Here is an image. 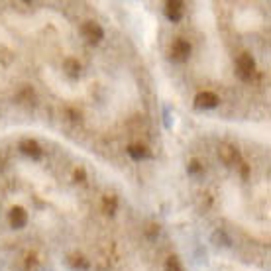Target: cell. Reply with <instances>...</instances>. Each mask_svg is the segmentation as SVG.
Listing matches in <instances>:
<instances>
[{
	"mask_svg": "<svg viewBox=\"0 0 271 271\" xmlns=\"http://www.w3.org/2000/svg\"><path fill=\"white\" fill-rule=\"evenodd\" d=\"M257 71V65H255V59L249 51H242L238 57H236V75L242 79V81H251L253 75Z\"/></svg>",
	"mask_w": 271,
	"mask_h": 271,
	"instance_id": "6da1fadb",
	"label": "cell"
},
{
	"mask_svg": "<svg viewBox=\"0 0 271 271\" xmlns=\"http://www.w3.org/2000/svg\"><path fill=\"white\" fill-rule=\"evenodd\" d=\"M191 44L187 42V40H183V38H175L171 45H169V57L173 59V61H177V63H183V61H187L189 57H191Z\"/></svg>",
	"mask_w": 271,
	"mask_h": 271,
	"instance_id": "7a4b0ae2",
	"label": "cell"
},
{
	"mask_svg": "<svg viewBox=\"0 0 271 271\" xmlns=\"http://www.w3.org/2000/svg\"><path fill=\"white\" fill-rule=\"evenodd\" d=\"M218 158L228 167H234V165H240L242 163V154L238 152V148L234 144H222L218 148Z\"/></svg>",
	"mask_w": 271,
	"mask_h": 271,
	"instance_id": "3957f363",
	"label": "cell"
},
{
	"mask_svg": "<svg viewBox=\"0 0 271 271\" xmlns=\"http://www.w3.org/2000/svg\"><path fill=\"white\" fill-rule=\"evenodd\" d=\"M81 34H83V38H87L92 44H98V42L104 38L102 26L98 22H92V20H89V22H85L81 26Z\"/></svg>",
	"mask_w": 271,
	"mask_h": 271,
	"instance_id": "277c9868",
	"label": "cell"
},
{
	"mask_svg": "<svg viewBox=\"0 0 271 271\" xmlns=\"http://www.w3.org/2000/svg\"><path fill=\"white\" fill-rule=\"evenodd\" d=\"M218 102H220V98H218V94L212 92V90H203V92H199L197 98H195V104H197L199 108H214V106H218Z\"/></svg>",
	"mask_w": 271,
	"mask_h": 271,
	"instance_id": "5b68a950",
	"label": "cell"
},
{
	"mask_svg": "<svg viewBox=\"0 0 271 271\" xmlns=\"http://www.w3.org/2000/svg\"><path fill=\"white\" fill-rule=\"evenodd\" d=\"M20 150L32 159H40L44 156V150H42V146L36 140H22L20 142Z\"/></svg>",
	"mask_w": 271,
	"mask_h": 271,
	"instance_id": "8992f818",
	"label": "cell"
},
{
	"mask_svg": "<svg viewBox=\"0 0 271 271\" xmlns=\"http://www.w3.org/2000/svg\"><path fill=\"white\" fill-rule=\"evenodd\" d=\"M183 12H185V6L179 0H171L165 4V16L171 20V22H179L183 18Z\"/></svg>",
	"mask_w": 271,
	"mask_h": 271,
	"instance_id": "52a82bcc",
	"label": "cell"
},
{
	"mask_svg": "<svg viewBox=\"0 0 271 271\" xmlns=\"http://www.w3.org/2000/svg\"><path fill=\"white\" fill-rule=\"evenodd\" d=\"M8 220H10V226L12 228H24L26 222H28V212L24 210L22 206H14L8 214Z\"/></svg>",
	"mask_w": 271,
	"mask_h": 271,
	"instance_id": "ba28073f",
	"label": "cell"
},
{
	"mask_svg": "<svg viewBox=\"0 0 271 271\" xmlns=\"http://www.w3.org/2000/svg\"><path fill=\"white\" fill-rule=\"evenodd\" d=\"M128 154L132 156V159L140 161V159H146L150 156V150H148L144 144H132V146L128 148Z\"/></svg>",
	"mask_w": 271,
	"mask_h": 271,
	"instance_id": "9c48e42d",
	"label": "cell"
},
{
	"mask_svg": "<svg viewBox=\"0 0 271 271\" xmlns=\"http://www.w3.org/2000/svg\"><path fill=\"white\" fill-rule=\"evenodd\" d=\"M69 265L73 269H87L89 267V261H87V257L83 253H71L69 255Z\"/></svg>",
	"mask_w": 271,
	"mask_h": 271,
	"instance_id": "30bf717a",
	"label": "cell"
},
{
	"mask_svg": "<svg viewBox=\"0 0 271 271\" xmlns=\"http://www.w3.org/2000/svg\"><path fill=\"white\" fill-rule=\"evenodd\" d=\"M63 69H65V73L69 77H77L81 73V63L77 61V57H67L63 61Z\"/></svg>",
	"mask_w": 271,
	"mask_h": 271,
	"instance_id": "8fae6325",
	"label": "cell"
},
{
	"mask_svg": "<svg viewBox=\"0 0 271 271\" xmlns=\"http://www.w3.org/2000/svg\"><path fill=\"white\" fill-rule=\"evenodd\" d=\"M118 208V197L116 195H104L102 197V210L106 214H114Z\"/></svg>",
	"mask_w": 271,
	"mask_h": 271,
	"instance_id": "7c38bea8",
	"label": "cell"
},
{
	"mask_svg": "<svg viewBox=\"0 0 271 271\" xmlns=\"http://www.w3.org/2000/svg\"><path fill=\"white\" fill-rule=\"evenodd\" d=\"M165 271H185L177 255H169V257H167V261H165Z\"/></svg>",
	"mask_w": 271,
	"mask_h": 271,
	"instance_id": "4fadbf2b",
	"label": "cell"
},
{
	"mask_svg": "<svg viewBox=\"0 0 271 271\" xmlns=\"http://www.w3.org/2000/svg\"><path fill=\"white\" fill-rule=\"evenodd\" d=\"M187 171L191 175H203L204 173V165L199 161V159H191V163L187 165Z\"/></svg>",
	"mask_w": 271,
	"mask_h": 271,
	"instance_id": "5bb4252c",
	"label": "cell"
},
{
	"mask_svg": "<svg viewBox=\"0 0 271 271\" xmlns=\"http://www.w3.org/2000/svg\"><path fill=\"white\" fill-rule=\"evenodd\" d=\"M30 96L34 98V89H32V87H24V89L18 92V102H26V100H30Z\"/></svg>",
	"mask_w": 271,
	"mask_h": 271,
	"instance_id": "9a60e30c",
	"label": "cell"
},
{
	"mask_svg": "<svg viewBox=\"0 0 271 271\" xmlns=\"http://www.w3.org/2000/svg\"><path fill=\"white\" fill-rule=\"evenodd\" d=\"M144 232H146V236L154 238V236H158L159 224H156V222H150V224H146V228H144Z\"/></svg>",
	"mask_w": 271,
	"mask_h": 271,
	"instance_id": "2e32d148",
	"label": "cell"
},
{
	"mask_svg": "<svg viewBox=\"0 0 271 271\" xmlns=\"http://www.w3.org/2000/svg\"><path fill=\"white\" fill-rule=\"evenodd\" d=\"M36 263H38V259H36V253H30V255L26 257V269H32Z\"/></svg>",
	"mask_w": 271,
	"mask_h": 271,
	"instance_id": "e0dca14e",
	"label": "cell"
},
{
	"mask_svg": "<svg viewBox=\"0 0 271 271\" xmlns=\"http://www.w3.org/2000/svg\"><path fill=\"white\" fill-rule=\"evenodd\" d=\"M75 181H85V169L83 167L75 169Z\"/></svg>",
	"mask_w": 271,
	"mask_h": 271,
	"instance_id": "ac0fdd59",
	"label": "cell"
},
{
	"mask_svg": "<svg viewBox=\"0 0 271 271\" xmlns=\"http://www.w3.org/2000/svg\"><path fill=\"white\" fill-rule=\"evenodd\" d=\"M0 163H2V161H0ZM0 169H2V165H0Z\"/></svg>",
	"mask_w": 271,
	"mask_h": 271,
	"instance_id": "d6986e66",
	"label": "cell"
}]
</instances>
